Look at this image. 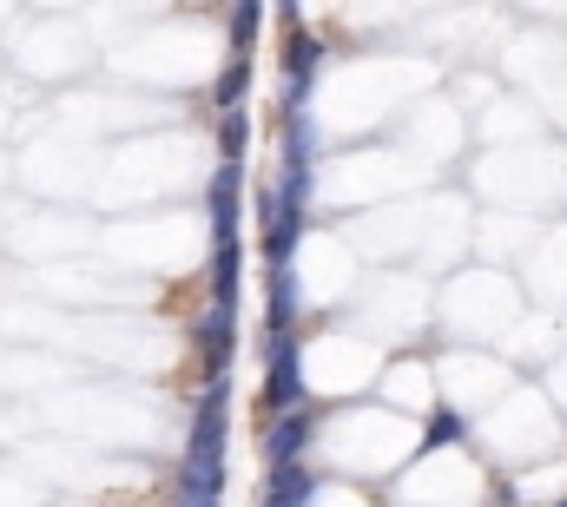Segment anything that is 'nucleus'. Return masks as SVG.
Returning a JSON list of instances; mask_svg holds the SVG:
<instances>
[{
    "instance_id": "1",
    "label": "nucleus",
    "mask_w": 567,
    "mask_h": 507,
    "mask_svg": "<svg viewBox=\"0 0 567 507\" xmlns=\"http://www.w3.org/2000/svg\"><path fill=\"white\" fill-rule=\"evenodd\" d=\"M265 402L271 408H297V350L284 343L278 363H271V389H265Z\"/></svg>"
},
{
    "instance_id": "2",
    "label": "nucleus",
    "mask_w": 567,
    "mask_h": 507,
    "mask_svg": "<svg viewBox=\"0 0 567 507\" xmlns=\"http://www.w3.org/2000/svg\"><path fill=\"white\" fill-rule=\"evenodd\" d=\"M303 435H310V415H303V402H297V408H290V422H278V428H271V462H297Z\"/></svg>"
},
{
    "instance_id": "3",
    "label": "nucleus",
    "mask_w": 567,
    "mask_h": 507,
    "mask_svg": "<svg viewBox=\"0 0 567 507\" xmlns=\"http://www.w3.org/2000/svg\"><path fill=\"white\" fill-rule=\"evenodd\" d=\"M303 488H310L303 468H297V462H278V468H271V495H265V507H297Z\"/></svg>"
},
{
    "instance_id": "4",
    "label": "nucleus",
    "mask_w": 567,
    "mask_h": 507,
    "mask_svg": "<svg viewBox=\"0 0 567 507\" xmlns=\"http://www.w3.org/2000/svg\"><path fill=\"white\" fill-rule=\"evenodd\" d=\"M455 435H462V422H455V415H435V422H429V442H455Z\"/></svg>"
}]
</instances>
